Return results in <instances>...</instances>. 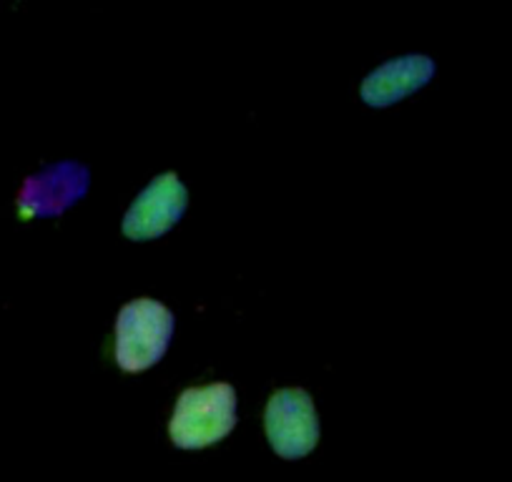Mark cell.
Wrapping results in <instances>:
<instances>
[{
  "instance_id": "6da1fadb",
  "label": "cell",
  "mask_w": 512,
  "mask_h": 482,
  "mask_svg": "<svg viewBox=\"0 0 512 482\" xmlns=\"http://www.w3.org/2000/svg\"><path fill=\"white\" fill-rule=\"evenodd\" d=\"M236 427V392L226 382L181 392L169 422L171 442L181 450L216 445Z\"/></svg>"
},
{
  "instance_id": "7a4b0ae2",
  "label": "cell",
  "mask_w": 512,
  "mask_h": 482,
  "mask_svg": "<svg viewBox=\"0 0 512 482\" xmlns=\"http://www.w3.org/2000/svg\"><path fill=\"white\" fill-rule=\"evenodd\" d=\"M174 334V314L156 299H134L116 319V362L123 372H144L166 354Z\"/></svg>"
},
{
  "instance_id": "3957f363",
  "label": "cell",
  "mask_w": 512,
  "mask_h": 482,
  "mask_svg": "<svg viewBox=\"0 0 512 482\" xmlns=\"http://www.w3.org/2000/svg\"><path fill=\"white\" fill-rule=\"evenodd\" d=\"M264 427L272 450L284 460L307 457L319 442V417L307 390L289 387L269 397Z\"/></svg>"
},
{
  "instance_id": "277c9868",
  "label": "cell",
  "mask_w": 512,
  "mask_h": 482,
  "mask_svg": "<svg viewBox=\"0 0 512 482\" xmlns=\"http://www.w3.org/2000/svg\"><path fill=\"white\" fill-rule=\"evenodd\" d=\"M189 204V191L174 171L156 176L123 216V234L134 241H149L174 229Z\"/></svg>"
},
{
  "instance_id": "5b68a950",
  "label": "cell",
  "mask_w": 512,
  "mask_h": 482,
  "mask_svg": "<svg viewBox=\"0 0 512 482\" xmlns=\"http://www.w3.org/2000/svg\"><path fill=\"white\" fill-rule=\"evenodd\" d=\"M91 171L78 161H61L41 174L28 176L18 194V206L26 216H61L88 194Z\"/></svg>"
},
{
  "instance_id": "8992f818",
  "label": "cell",
  "mask_w": 512,
  "mask_h": 482,
  "mask_svg": "<svg viewBox=\"0 0 512 482\" xmlns=\"http://www.w3.org/2000/svg\"><path fill=\"white\" fill-rule=\"evenodd\" d=\"M435 76V61L427 56H402L382 63L364 78L359 96L367 106L382 108L420 91Z\"/></svg>"
}]
</instances>
